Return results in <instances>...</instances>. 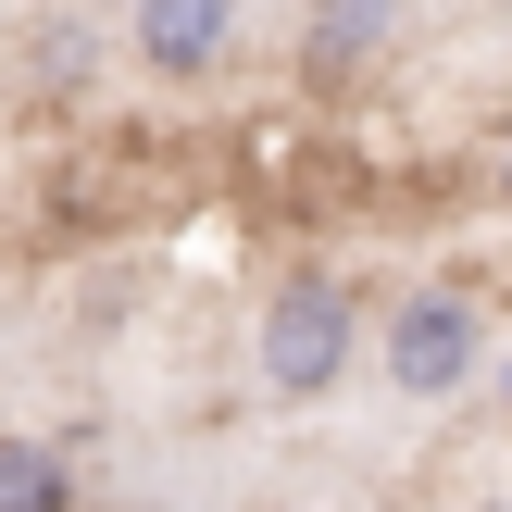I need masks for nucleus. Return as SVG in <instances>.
Wrapping results in <instances>:
<instances>
[{"mask_svg":"<svg viewBox=\"0 0 512 512\" xmlns=\"http://www.w3.org/2000/svg\"><path fill=\"white\" fill-rule=\"evenodd\" d=\"M350 350H363L350 275H288V288L263 300V325H250V375H263L275 400H325L350 375Z\"/></svg>","mask_w":512,"mask_h":512,"instance_id":"f257e3e1","label":"nucleus"},{"mask_svg":"<svg viewBox=\"0 0 512 512\" xmlns=\"http://www.w3.org/2000/svg\"><path fill=\"white\" fill-rule=\"evenodd\" d=\"M475 350H488L475 338V300H450V288H413L388 325H375V363H388L400 400H450L475 375Z\"/></svg>","mask_w":512,"mask_h":512,"instance_id":"f03ea898","label":"nucleus"},{"mask_svg":"<svg viewBox=\"0 0 512 512\" xmlns=\"http://www.w3.org/2000/svg\"><path fill=\"white\" fill-rule=\"evenodd\" d=\"M400 25H413V0H300V75L350 88V75H375L400 50Z\"/></svg>","mask_w":512,"mask_h":512,"instance_id":"7ed1b4c3","label":"nucleus"},{"mask_svg":"<svg viewBox=\"0 0 512 512\" xmlns=\"http://www.w3.org/2000/svg\"><path fill=\"white\" fill-rule=\"evenodd\" d=\"M225 38H238V0H138V13H125V50H138L150 75H175V88L213 75Z\"/></svg>","mask_w":512,"mask_h":512,"instance_id":"20e7f679","label":"nucleus"},{"mask_svg":"<svg viewBox=\"0 0 512 512\" xmlns=\"http://www.w3.org/2000/svg\"><path fill=\"white\" fill-rule=\"evenodd\" d=\"M63 500H75L63 450H38V438H0V512H63Z\"/></svg>","mask_w":512,"mask_h":512,"instance_id":"39448f33","label":"nucleus"},{"mask_svg":"<svg viewBox=\"0 0 512 512\" xmlns=\"http://www.w3.org/2000/svg\"><path fill=\"white\" fill-rule=\"evenodd\" d=\"M500 200H512V150H500Z\"/></svg>","mask_w":512,"mask_h":512,"instance_id":"423d86ee","label":"nucleus"}]
</instances>
